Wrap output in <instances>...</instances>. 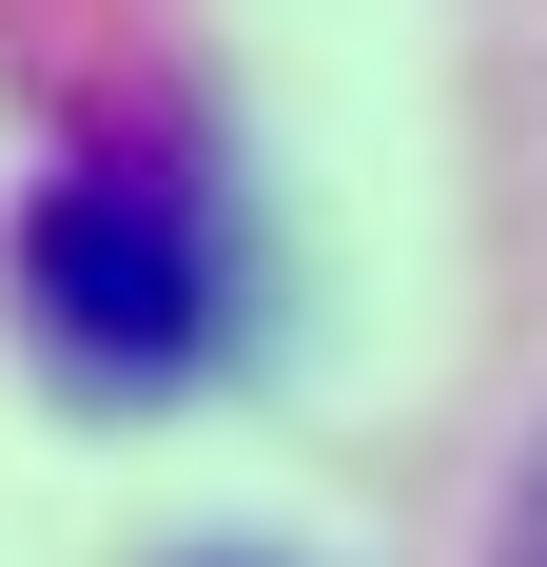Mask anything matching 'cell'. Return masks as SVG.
Listing matches in <instances>:
<instances>
[{
    "instance_id": "1",
    "label": "cell",
    "mask_w": 547,
    "mask_h": 567,
    "mask_svg": "<svg viewBox=\"0 0 547 567\" xmlns=\"http://www.w3.org/2000/svg\"><path fill=\"white\" fill-rule=\"evenodd\" d=\"M20 333L79 411H157L235 352V196L196 137H79L20 196Z\"/></svg>"
},
{
    "instance_id": "2",
    "label": "cell",
    "mask_w": 547,
    "mask_h": 567,
    "mask_svg": "<svg viewBox=\"0 0 547 567\" xmlns=\"http://www.w3.org/2000/svg\"><path fill=\"white\" fill-rule=\"evenodd\" d=\"M489 567H547V431L508 451V509H489Z\"/></svg>"
}]
</instances>
